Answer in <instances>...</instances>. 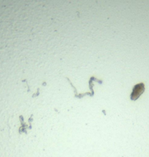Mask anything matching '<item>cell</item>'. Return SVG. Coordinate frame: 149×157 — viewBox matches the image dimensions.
<instances>
[{
  "label": "cell",
  "instance_id": "cell-1",
  "mask_svg": "<svg viewBox=\"0 0 149 157\" xmlns=\"http://www.w3.org/2000/svg\"><path fill=\"white\" fill-rule=\"evenodd\" d=\"M144 90H145L144 84L140 83V84H137V85H136L135 87H134L133 90H132V93L131 94L132 100L133 101L137 100V99L143 94V93L144 92Z\"/></svg>",
  "mask_w": 149,
  "mask_h": 157
}]
</instances>
